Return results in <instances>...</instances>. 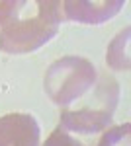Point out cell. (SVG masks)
Instances as JSON below:
<instances>
[{
	"label": "cell",
	"mask_w": 131,
	"mask_h": 146,
	"mask_svg": "<svg viewBox=\"0 0 131 146\" xmlns=\"http://www.w3.org/2000/svg\"><path fill=\"white\" fill-rule=\"evenodd\" d=\"M24 4L22 0H0V27L4 23H8L12 18H16L22 12Z\"/></svg>",
	"instance_id": "9c48e42d"
},
{
	"label": "cell",
	"mask_w": 131,
	"mask_h": 146,
	"mask_svg": "<svg viewBox=\"0 0 131 146\" xmlns=\"http://www.w3.org/2000/svg\"><path fill=\"white\" fill-rule=\"evenodd\" d=\"M98 80L96 66L84 56H63L45 72L43 86L55 105L69 107L73 101L86 96Z\"/></svg>",
	"instance_id": "3957f363"
},
{
	"label": "cell",
	"mask_w": 131,
	"mask_h": 146,
	"mask_svg": "<svg viewBox=\"0 0 131 146\" xmlns=\"http://www.w3.org/2000/svg\"><path fill=\"white\" fill-rule=\"evenodd\" d=\"M129 35L131 27L125 25V29L116 35V39L108 45V53H106V60L114 70H129Z\"/></svg>",
	"instance_id": "8992f818"
},
{
	"label": "cell",
	"mask_w": 131,
	"mask_h": 146,
	"mask_svg": "<svg viewBox=\"0 0 131 146\" xmlns=\"http://www.w3.org/2000/svg\"><path fill=\"white\" fill-rule=\"evenodd\" d=\"M121 0H102V2H90V0H67L61 2V10L65 12L67 20L80 23H104L112 16L121 10Z\"/></svg>",
	"instance_id": "5b68a950"
},
{
	"label": "cell",
	"mask_w": 131,
	"mask_h": 146,
	"mask_svg": "<svg viewBox=\"0 0 131 146\" xmlns=\"http://www.w3.org/2000/svg\"><path fill=\"white\" fill-rule=\"evenodd\" d=\"M43 146H84V144L71 135V131H67L65 127L59 125L53 133L49 135V138L45 140Z\"/></svg>",
	"instance_id": "ba28073f"
},
{
	"label": "cell",
	"mask_w": 131,
	"mask_h": 146,
	"mask_svg": "<svg viewBox=\"0 0 131 146\" xmlns=\"http://www.w3.org/2000/svg\"><path fill=\"white\" fill-rule=\"evenodd\" d=\"M129 131H131L129 123L112 127V129H108V131L102 135L98 146H131L129 144V136H131Z\"/></svg>",
	"instance_id": "52a82bcc"
},
{
	"label": "cell",
	"mask_w": 131,
	"mask_h": 146,
	"mask_svg": "<svg viewBox=\"0 0 131 146\" xmlns=\"http://www.w3.org/2000/svg\"><path fill=\"white\" fill-rule=\"evenodd\" d=\"M0 146H39V125L30 113L0 117Z\"/></svg>",
	"instance_id": "277c9868"
},
{
	"label": "cell",
	"mask_w": 131,
	"mask_h": 146,
	"mask_svg": "<svg viewBox=\"0 0 131 146\" xmlns=\"http://www.w3.org/2000/svg\"><path fill=\"white\" fill-rule=\"evenodd\" d=\"M80 100L82 103L77 107H63L59 125L78 135L100 133L112 123L120 100V84L112 74L100 72L96 84L92 86V94Z\"/></svg>",
	"instance_id": "7a4b0ae2"
},
{
	"label": "cell",
	"mask_w": 131,
	"mask_h": 146,
	"mask_svg": "<svg viewBox=\"0 0 131 146\" xmlns=\"http://www.w3.org/2000/svg\"><path fill=\"white\" fill-rule=\"evenodd\" d=\"M20 14L0 27V49L10 55H24L39 49L57 35L63 22L61 2L55 0L35 2L33 16L22 18Z\"/></svg>",
	"instance_id": "6da1fadb"
}]
</instances>
